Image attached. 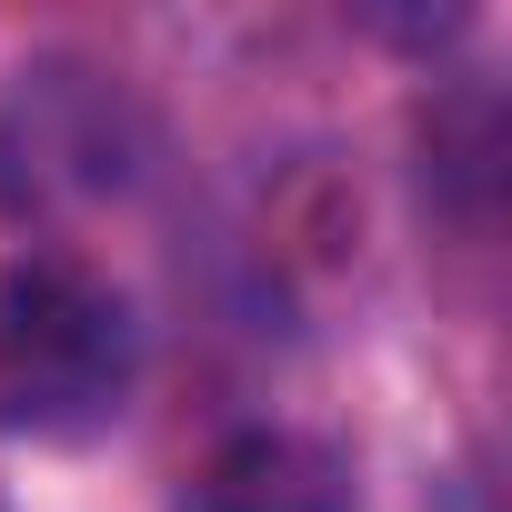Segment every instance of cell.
<instances>
[{
	"mask_svg": "<svg viewBox=\"0 0 512 512\" xmlns=\"http://www.w3.org/2000/svg\"><path fill=\"white\" fill-rule=\"evenodd\" d=\"M131 392V312L81 262H21L0 282V432L81 442Z\"/></svg>",
	"mask_w": 512,
	"mask_h": 512,
	"instance_id": "obj_1",
	"label": "cell"
},
{
	"mask_svg": "<svg viewBox=\"0 0 512 512\" xmlns=\"http://www.w3.org/2000/svg\"><path fill=\"white\" fill-rule=\"evenodd\" d=\"M181 512H352V472L302 432H251L191 482Z\"/></svg>",
	"mask_w": 512,
	"mask_h": 512,
	"instance_id": "obj_2",
	"label": "cell"
}]
</instances>
